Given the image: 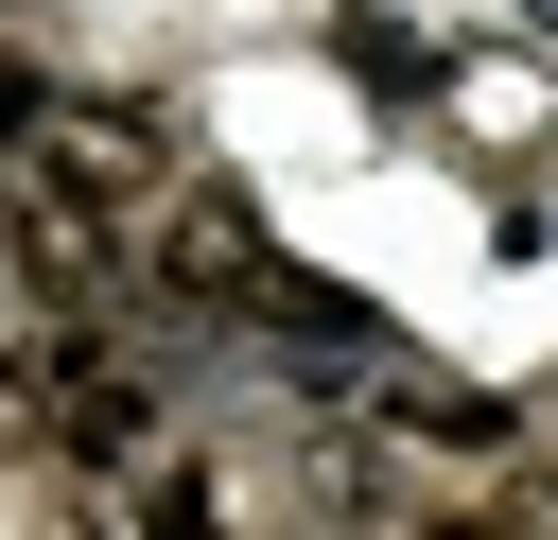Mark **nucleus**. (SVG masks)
<instances>
[{"instance_id":"f257e3e1","label":"nucleus","mask_w":558,"mask_h":540,"mask_svg":"<svg viewBox=\"0 0 558 540\" xmlns=\"http://www.w3.org/2000/svg\"><path fill=\"white\" fill-rule=\"evenodd\" d=\"M244 279H262V226H244L227 192H192V209L157 226V296H192V314H209V296H244Z\"/></svg>"},{"instance_id":"7ed1b4c3","label":"nucleus","mask_w":558,"mask_h":540,"mask_svg":"<svg viewBox=\"0 0 558 540\" xmlns=\"http://www.w3.org/2000/svg\"><path fill=\"white\" fill-rule=\"evenodd\" d=\"M436 540H506V523H436Z\"/></svg>"},{"instance_id":"f03ea898","label":"nucleus","mask_w":558,"mask_h":540,"mask_svg":"<svg viewBox=\"0 0 558 540\" xmlns=\"http://www.w3.org/2000/svg\"><path fill=\"white\" fill-rule=\"evenodd\" d=\"M17 122H35V87H17V70H0V139H17Z\"/></svg>"}]
</instances>
